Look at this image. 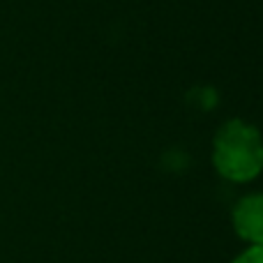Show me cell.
Returning a JSON list of instances; mask_svg holds the SVG:
<instances>
[{
    "label": "cell",
    "mask_w": 263,
    "mask_h": 263,
    "mask_svg": "<svg viewBox=\"0 0 263 263\" xmlns=\"http://www.w3.org/2000/svg\"><path fill=\"white\" fill-rule=\"evenodd\" d=\"M213 162L219 176L231 182L254 180L263 168V136L242 120H229L213 143Z\"/></svg>",
    "instance_id": "1"
},
{
    "label": "cell",
    "mask_w": 263,
    "mask_h": 263,
    "mask_svg": "<svg viewBox=\"0 0 263 263\" xmlns=\"http://www.w3.org/2000/svg\"><path fill=\"white\" fill-rule=\"evenodd\" d=\"M233 227L247 242L263 245V194H252L238 201L233 210Z\"/></svg>",
    "instance_id": "2"
},
{
    "label": "cell",
    "mask_w": 263,
    "mask_h": 263,
    "mask_svg": "<svg viewBox=\"0 0 263 263\" xmlns=\"http://www.w3.org/2000/svg\"><path fill=\"white\" fill-rule=\"evenodd\" d=\"M233 263H263V245H252L245 250Z\"/></svg>",
    "instance_id": "3"
}]
</instances>
